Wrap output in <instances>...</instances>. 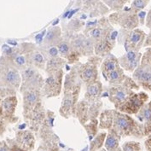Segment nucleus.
I'll return each mask as SVG.
<instances>
[{
    "instance_id": "obj_29",
    "label": "nucleus",
    "mask_w": 151,
    "mask_h": 151,
    "mask_svg": "<svg viewBox=\"0 0 151 151\" xmlns=\"http://www.w3.org/2000/svg\"><path fill=\"white\" fill-rule=\"evenodd\" d=\"M145 14H146L145 12H141V13L139 14V16H140V18H141V20H142V21H141L142 23H143V18H144V16H145Z\"/></svg>"
},
{
    "instance_id": "obj_24",
    "label": "nucleus",
    "mask_w": 151,
    "mask_h": 151,
    "mask_svg": "<svg viewBox=\"0 0 151 151\" xmlns=\"http://www.w3.org/2000/svg\"><path fill=\"white\" fill-rule=\"evenodd\" d=\"M0 151H9L8 146L4 142L0 143Z\"/></svg>"
},
{
    "instance_id": "obj_28",
    "label": "nucleus",
    "mask_w": 151,
    "mask_h": 151,
    "mask_svg": "<svg viewBox=\"0 0 151 151\" xmlns=\"http://www.w3.org/2000/svg\"><path fill=\"white\" fill-rule=\"evenodd\" d=\"M147 25H148V27H151V10L150 11V13H149V16H148Z\"/></svg>"
},
{
    "instance_id": "obj_10",
    "label": "nucleus",
    "mask_w": 151,
    "mask_h": 151,
    "mask_svg": "<svg viewBox=\"0 0 151 151\" xmlns=\"http://www.w3.org/2000/svg\"><path fill=\"white\" fill-rule=\"evenodd\" d=\"M19 140L21 142V144L23 145L24 147H29L32 146L33 144V137L32 135L30 132H22L19 137Z\"/></svg>"
},
{
    "instance_id": "obj_19",
    "label": "nucleus",
    "mask_w": 151,
    "mask_h": 151,
    "mask_svg": "<svg viewBox=\"0 0 151 151\" xmlns=\"http://www.w3.org/2000/svg\"><path fill=\"white\" fill-rule=\"evenodd\" d=\"M87 92L88 95L91 96H95L97 95L98 92H99V86H98V85L93 84V85L89 86Z\"/></svg>"
},
{
    "instance_id": "obj_7",
    "label": "nucleus",
    "mask_w": 151,
    "mask_h": 151,
    "mask_svg": "<svg viewBox=\"0 0 151 151\" xmlns=\"http://www.w3.org/2000/svg\"><path fill=\"white\" fill-rule=\"evenodd\" d=\"M16 106V98L15 96H9L8 98L4 99V102H3V104H2L4 111L5 112L6 114H12L14 112Z\"/></svg>"
},
{
    "instance_id": "obj_17",
    "label": "nucleus",
    "mask_w": 151,
    "mask_h": 151,
    "mask_svg": "<svg viewBox=\"0 0 151 151\" xmlns=\"http://www.w3.org/2000/svg\"><path fill=\"white\" fill-rule=\"evenodd\" d=\"M13 62H14V64L17 67H23L27 63L26 57L23 56H21V55H16V56H14Z\"/></svg>"
},
{
    "instance_id": "obj_26",
    "label": "nucleus",
    "mask_w": 151,
    "mask_h": 151,
    "mask_svg": "<svg viewBox=\"0 0 151 151\" xmlns=\"http://www.w3.org/2000/svg\"><path fill=\"white\" fill-rule=\"evenodd\" d=\"M117 35H118V32H117V31H114V32H112L111 34H110V36H109V38H110V40L114 41V40L116 39Z\"/></svg>"
},
{
    "instance_id": "obj_15",
    "label": "nucleus",
    "mask_w": 151,
    "mask_h": 151,
    "mask_svg": "<svg viewBox=\"0 0 151 151\" xmlns=\"http://www.w3.org/2000/svg\"><path fill=\"white\" fill-rule=\"evenodd\" d=\"M123 151H141L140 144L135 142H129L123 145Z\"/></svg>"
},
{
    "instance_id": "obj_9",
    "label": "nucleus",
    "mask_w": 151,
    "mask_h": 151,
    "mask_svg": "<svg viewBox=\"0 0 151 151\" xmlns=\"http://www.w3.org/2000/svg\"><path fill=\"white\" fill-rule=\"evenodd\" d=\"M143 39V32L139 31V30H136L134 32L131 33L129 40L127 42H129L132 45H137L138 44H140Z\"/></svg>"
},
{
    "instance_id": "obj_20",
    "label": "nucleus",
    "mask_w": 151,
    "mask_h": 151,
    "mask_svg": "<svg viewBox=\"0 0 151 151\" xmlns=\"http://www.w3.org/2000/svg\"><path fill=\"white\" fill-rule=\"evenodd\" d=\"M58 51L63 55V56H67V54L69 52V46L66 43H62L58 45Z\"/></svg>"
},
{
    "instance_id": "obj_12",
    "label": "nucleus",
    "mask_w": 151,
    "mask_h": 151,
    "mask_svg": "<svg viewBox=\"0 0 151 151\" xmlns=\"http://www.w3.org/2000/svg\"><path fill=\"white\" fill-rule=\"evenodd\" d=\"M112 96L114 98V101L117 103H121L123 102L126 97H127V93L124 90H122L121 88H117L114 91H113Z\"/></svg>"
},
{
    "instance_id": "obj_21",
    "label": "nucleus",
    "mask_w": 151,
    "mask_h": 151,
    "mask_svg": "<svg viewBox=\"0 0 151 151\" xmlns=\"http://www.w3.org/2000/svg\"><path fill=\"white\" fill-rule=\"evenodd\" d=\"M149 0H135L132 4V7L136 9H143L146 6Z\"/></svg>"
},
{
    "instance_id": "obj_23",
    "label": "nucleus",
    "mask_w": 151,
    "mask_h": 151,
    "mask_svg": "<svg viewBox=\"0 0 151 151\" xmlns=\"http://www.w3.org/2000/svg\"><path fill=\"white\" fill-rule=\"evenodd\" d=\"M58 54V50L56 47H51L50 48L49 50V55L51 56L52 58H55Z\"/></svg>"
},
{
    "instance_id": "obj_25",
    "label": "nucleus",
    "mask_w": 151,
    "mask_h": 151,
    "mask_svg": "<svg viewBox=\"0 0 151 151\" xmlns=\"http://www.w3.org/2000/svg\"><path fill=\"white\" fill-rule=\"evenodd\" d=\"M45 32H46L45 31H44L42 33H40L39 35H37V36H36L35 40H36V41H37L38 43H40V42L42 41V40H43V37H44V35H45Z\"/></svg>"
},
{
    "instance_id": "obj_32",
    "label": "nucleus",
    "mask_w": 151,
    "mask_h": 151,
    "mask_svg": "<svg viewBox=\"0 0 151 151\" xmlns=\"http://www.w3.org/2000/svg\"><path fill=\"white\" fill-rule=\"evenodd\" d=\"M56 23H58V20H56V22H55V23H53V25H56Z\"/></svg>"
},
{
    "instance_id": "obj_18",
    "label": "nucleus",
    "mask_w": 151,
    "mask_h": 151,
    "mask_svg": "<svg viewBox=\"0 0 151 151\" xmlns=\"http://www.w3.org/2000/svg\"><path fill=\"white\" fill-rule=\"evenodd\" d=\"M59 32V29L58 28H54V29H51L48 32L47 35L45 37V42H53V40H56V35L58 34Z\"/></svg>"
},
{
    "instance_id": "obj_1",
    "label": "nucleus",
    "mask_w": 151,
    "mask_h": 151,
    "mask_svg": "<svg viewBox=\"0 0 151 151\" xmlns=\"http://www.w3.org/2000/svg\"><path fill=\"white\" fill-rule=\"evenodd\" d=\"M114 127L119 134H135L137 132L134 120L127 115L117 114L114 117Z\"/></svg>"
},
{
    "instance_id": "obj_4",
    "label": "nucleus",
    "mask_w": 151,
    "mask_h": 151,
    "mask_svg": "<svg viewBox=\"0 0 151 151\" xmlns=\"http://www.w3.org/2000/svg\"><path fill=\"white\" fill-rule=\"evenodd\" d=\"M136 78L143 84L151 83V70L149 68H139L134 74Z\"/></svg>"
},
{
    "instance_id": "obj_5",
    "label": "nucleus",
    "mask_w": 151,
    "mask_h": 151,
    "mask_svg": "<svg viewBox=\"0 0 151 151\" xmlns=\"http://www.w3.org/2000/svg\"><path fill=\"white\" fill-rule=\"evenodd\" d=\"M128 103L129 104H127V107L123 110L129 112V113H136L140 109V108L143 104V100L141 98H139L138 96H133L130 99V101Z\"/></svg>"
},
{
    "instance_id": "obj_2",
    "label": "nucleus",
    "mask_w": 151,
    "mask_h": 151,
    "mask_svg": "<svg viewBox=\"0 0 151 151\" xmlns=\"http://www.w3.org/2000/svg\"><path fill=\"white\" fill-rule=\"evenodd\" d=\"M23 86H27V90H35L40 83V74L32 68H27L24 69L22 73Z\"/></svg>"
},
{
    "instance_id": "obj_22",
    "label": "nucleus",
    "mask_w": 151,
    "mask_h": 151,
    "mask_svg": "<svg viewBox=\"0 0 151 151\" xmlns=\"http://www.w3.org/2000/svg\"><path fill=\"white\" fill-rule=\"evenodd\" d=\"M91 35L93 38L97 39V38H99V37H101V36L103 35V31H102V29H100V28H96V29H93V30L91 32Z\"/></svg>"
},
{
    "instance_id": "obj_30",
    "label": "nucleus",
    "mask_w": 151,
    "mask_h": 151,
    "mask_svg": "<svg viewBox=\"0 0 151 151\" xmlns=\"http://www.w3.org/2000/svg\"><path fill=\"white\" fill-rule=\"evenodd\" d=\"M78 11V9H74V10H73V11H70V15H68V18H71L72 16L74 14V13H76Z\"/></svg>"
},
{
    "instance_id": "obj_27",
    "label": "nucleus",
    "mask_w": 151,
    "mask_h": 151,
    "mask_svg": "<svg viewBox=\"0 0 151 151\" xmlns=\"http://www.w3.org/2000/svg\"><path fill=\"white\" fill-rule=\"evenodd\" d=\"M145 145H146V148H147L148 151H151V138L146 141Z\"/></svg>"
},
{
    "instance_id": "obj_13",
    "label": "nucleus",
    "mask_w": 151,
    "mask_h": 151,
    "mask_svg": "<svg viewBox=\"0 0 151 151\" xmlns=\"http://www.w3.org/2000/svg\"><path fill=\"white\" fill-rule=\"evenodd\" d=\"M94 68H92V67H89V68H86L83 73H82V77H83V79L85 80H93L94 78L96 77V73L95 69H93Z\"/></svg>"
},
{
    "instance_id": "obj_14",
    "label": "nucleus",
    "mask_w": 151,
    "mask_h": 151,
    "mask_svg": "<svg viewBox=\"0 0 151 151\" xmlns=\"http://www.w3.org/2000/svg\"><path fill=\"white\" fill-rule=\"evenodd\" d=\"M117 68V64L114 60L112 59H109L107 61H105L104 64V73H110V72L114 71Z\"/></svg>"
},
{
    "instance_id": "obj_31",
    "label": "nucleus",
    "mask_w": 151,
    "mask_h": 151,
    "mask_svg": "<svg viewBox=\"0 0 151 151\" xmlns=\"http://www.w3.org/2000/svg\"><path fill=\"white\" fill-rule=\"evenodd\" d=\"M12 151H24V150H22V149H20V148H14Z\"/></svg>"
},
{
    "instance_id": "obj_3",
    "label": "nucleus",
    "mask_w": 151,
    "mask_h": 151,
    "mask_svg": "<svg viewBox=\"0 0 151 151\" xmlns=\"http://www.w3.org/2000/svg\"><path fill=\"white\" fill-rule=\"evenodd\" d=\"M38 97H39V94L35 90H27L24 94L25 109L34 106L38 101Z\"/></svg>"
},
{
    "instance_id": "obj_8",
    "label": "nucleus",
    "mask_w": 151,
    "mask_h": 151,
    "mask_svg": "<svg viewBox=\"0 0 151 151\" xmlns=\"http://www.w3.org/2000/svg\"><path fill=\"white\" fill-rule=\"evenodd\" d=\"M118 145L119 141L115 136V133H109L106 139V148L108 151H116Z\"/></svg>"
},
{
    "instance_id": "obj_16",
    "label": "nucleus",
    "mask_w": 151,
    "mask_h": 151,
    "mask_svg": "<svg viewBox=\"0 0 151 151\" xmlns=\"http://www.w3.org/2000/svg\"><path fill=\"white\" fill-rule=\"evenodd\" d=\"M108 75H109V79L111 81V83H114V82H118L119 80H120L121 75H123V74H122V73H120V72L116 68L115 70L109 73Z\"/></svg>"
},
{
    "instance_id": "obj_11",
    "label": "nucleus",
    "mask_w": 151,
    "mask_h": 151,
    "mask_svg": "<svg viewBox=\"0 0 151 151\" xmlns=\"http://www.w3.org/2000/svg\"><path fill=\"white\" fill-rule=\"evenodd\" d=\"M30 60H31L32 63H33L36 67H39V68H43L45 66V63L44 56H42L41 53L37 52V51L31 54Z\"/></svg>"
},
{
    "instance_id": "obj_6",
    "label": "nucleus",
    "mask_w": 151,
    "mask_h": 151,
    "mask_svg": "<svg viewBox=\"0 0 151 151\" xmlns=\"http://www.w3.org/2000/svg\"><path fill=\"white\" fill-rule=\"evenodd\" d=\"M138 119L142 122L145 123L146 125H150L151 124V104L144 106L143 109L140 110L138 115Z\"/></svg>"
}]
</instances>
